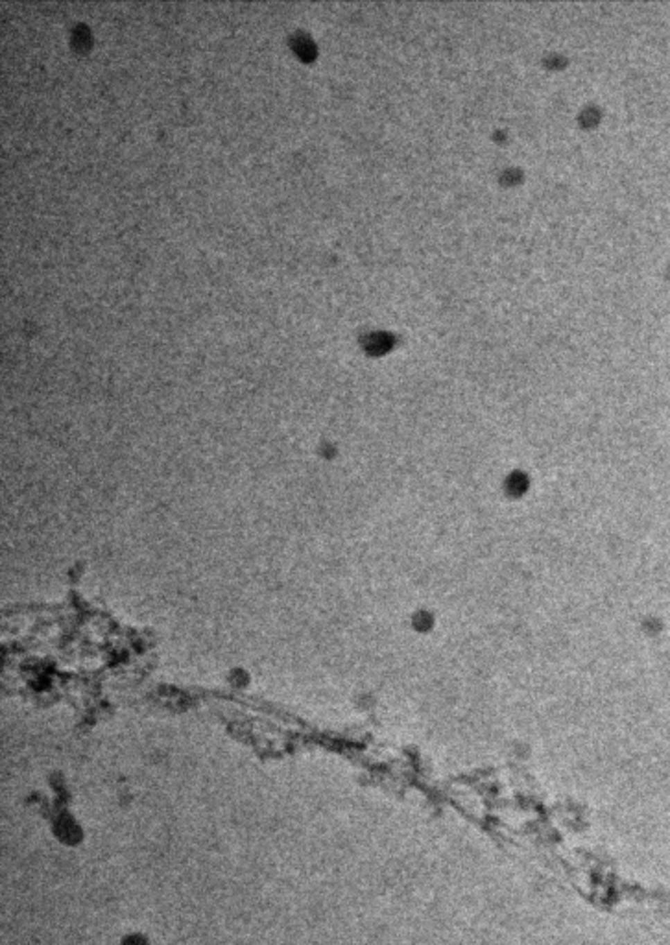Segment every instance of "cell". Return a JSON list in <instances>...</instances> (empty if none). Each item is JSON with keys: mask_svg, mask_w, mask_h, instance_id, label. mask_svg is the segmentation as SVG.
I'll return each instance as SVG.
<instances>
[{"mask_svg": "<svg viewBox=\"0 0 670 945\" xmlns=\"http://www.w3.org/2000/svg\"><path fill=\"white\" fill-rule=\"evenodd\" d=\"M122 945H148V944H146V942H144L143 936L133 935V936H127L126 940L122 942Z\"/></svg>", "mask_w": 670, "mask_h": 945, "instance_id": "obj_1", "label": "cell"}]
</instances>
